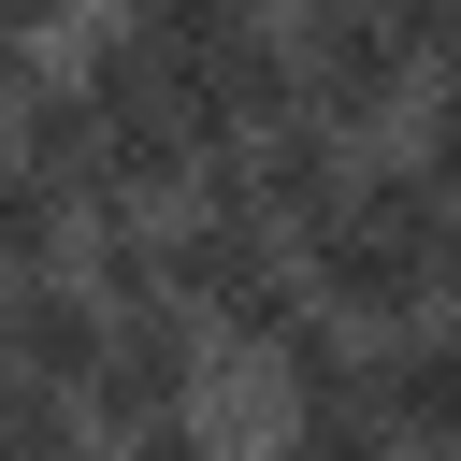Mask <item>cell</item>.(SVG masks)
I'll use <instances>...</instances> for the list:
<instances>
[{"instance_id": "6da1fadb", "label": "cell", "mask_w": 461, "mask_h": 461, "mask_svg": "<svg viewBox=\"0 0 461 461\" xmlns=\"http://www.w3.org/2000/svg\"><path fill=\"white\" fill-rule=\"evenodd\" d=\"M303 274H317V303L346 317V331H403V317H432L447 288H461V202L403 158V173H346L331 187V216L303 230Z\"/></svg>"}, {"instance_id": "7a4b0ae2", "label": "cell", "mask_w": 461, "mask_h": 461, "mask_svg": "<svg viewBox=\"0 0 461 461\" xmlns=\"http://www.w3.org/2000/svg\"><path fill=\"white\" fill-rule=\"evenodd\" d=\"M158 288H173V317H187L202 346H245V360H274V346L317 317L303 245H288L274 216L216 202V187H202V216H187V230H158Z\"/></svg>"}, {"instance_id": "3957f363", "label": "cell", "mask_w": 461, "mask_h": 461, "mask_svg": "<svg viewBox=\"0 0 461 461\" xmlns=\"http://www.w3.org/2000/svg\"><path fill=\"white\" fill-rule=\"evenodd\" d=\"M72 86H86V130H101V187L86 202H158V187L202 173V115H187V86H173V58L144 29H115Z\"/></svg>"}, {"instance_id": "277c9868", "label": "cell", "mask_w": 461, "mask_h": 461, "mask_svg": "<svg viewBox=\"0 0 461 461\" xmlns=\"http://www.w3.org/2000/svg\"><path fill=\"white\" fill-rule=\"evenodd\" d=\"M418 72H432V58L389 29V0H303V14H288V86H303V115H331V130L403 115Z\"/></svg>"}, {"instance_id": "5b68a950", "label": "cell", "mask_w": 461, "mask_h": 461, "mask_svg": "<svg viewBox=\"0 0 461 461\" xmlns=\"http://www.w3.org/2000/svg\"><path fill=\"white\" fill-rule=\"evenodd\" d=\"M346 173H360V158H346V130H331V115H303V101H288V115H259V130H230V144L202 158V187H216V202H245V216H274L288 245L331 216V187H346Z\"/></svg>"}, {"instance_id": "8992f818", "label": "cell", "mask_w": 461, "mask_h": 461, "mask_svg": "<svg viewBox=\"0 0 461 461\" xmlns=\"http://www.w3.org/2000/svg\"><path fill=\"white\" fill-rule=\"evenodd\" d=\"M187 389H202V331L173 303H115V331L86 360V418L101 432H187Z\"/></svg>"}, {"instance_id": "52a82bcc", "label": "cell", "mask_w": 461, "mask_h": 461, "mask_svg": "<svg viewBox=\"0 0 461 461\" xmlns=\"http://www.w3.org/2000/svg\"><path fill=\"white\" fill-rule=\"evenodd\" d=\"M274 403L303 447H375L389 432V346H346V317L317 303L288 346H274Z\"/></svg>"}, {"instance_id": "ba28073f", "label": "cell", "mask_w": 461, "mask_h": 461, "mask_svg": "<svg viewBox=\"0 0 461 461\" xmlns=\"http://www.w3.org/2000/svg\"><path fill=\"white\" fill-rule=\"evenodd\" d=\"M389 432L461 447V288H447L432 317H403V346H389Z\"/></svg>"}, {"instance_id": "9c48e42d", "label": "cell", "mask_w": 461, "mask_h": 461, "mask_svg": "<svg viewBox=\"0 0 461 461\" xmlns=\"http://www.w3.org/2000/svg\"><path fill=\"white\" fill-rule=\"evenodd\" d=\"M72 216H86V202H72L58 173H29V158H14V115H0V288H14V274H43Z\"/></svg>"}, {"instance_id": "30bf717a", "label": "cell", "mask_w": 461, "mask_h": 461, "mask_svg": "<svg viewBox=\"0 0 461 461\" xmlns=\"http://www.w3.org/2000/svg\"><path fill=\"white\" fill-rule=\"evenodd\" d=\"M418 173H432V187L461 202V58H447V72L418 86Z\"/></svg>"}, {"instance_id": "8fae6325", "label": "cell", "mask_w": 461, "mask_h": 461, "mask_svg": "<svg viewBox=\"0 0 461 461\" xmlns=\"http://www.w3.org/2000/svg\"><path fill=\"white\" fill-rule=\"evenodd\" d=\"M389 29H403V43H418V58H432V72H447V58H461V0H389Z\"/></svg>"}, {"instance_id": "7c38bea8", "label": "cell", "mask_w": 461, "mask_h": 461, "mask_svg": "<svg viewBox=\"0 0 461 461\" xmlns=\"http://www.w3.org/2000/svg\"><path fill=\"white\" fill-rule=\"evenodd\" d=\"M58 14H72V0H0V43H43Z\"/></svg>"}]
</instances>
